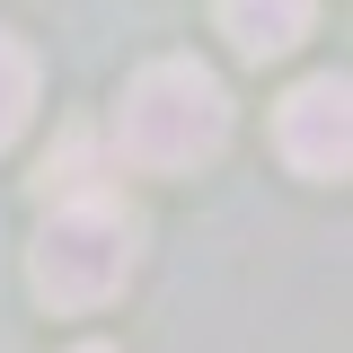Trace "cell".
<instances>
[{
	"mask_svg": "<svg viewBox=\"0 0 353 353\" xmlns=\"http://www.w3.org/2000/svg\"><path fill=\"white\" fill-rule=\"evenodd\" d=\"M71 353H115V345H71Z\"/></svg>",
	"mask_w": 353,
	"mask_h": 353,
	"instance_id": "7",
	"label": "cell"
},
{
	"mask_svg": "<svg viewBox=\"0 0 353 353\" xmlns=\"http://www.w3.org/2000/svg\"><path fill=\"white\" fill-rule=\"evenodd\" d=\"M274 141H283V159H292L301 176L336 185L345 159H353V88L336 80V71L301 80L292 97H283V115H274Z\"/></svg>",
	"mask_w": 353,
	"mask_h": 353,
	"instance_id": "3",
	"label": "cell"
},
{
	"mask_svg": "<svg viewBox=\"0 0 353 353\" xmlns=\"http://www.w3.org/2000/svg\"><path fill=\"white\" fill-rule=\"evenodd\" d=\"M132 256H141V221L97 185V194H62L53 203V221L27 248V283L53 309H97L132 283Z\"/></svg>",
	"mask_w": 353,
	"mask_h": 353,
	"instance_id": "2",
	"label": "cell"
},
{
	"mask_svg": "<svg viewBox=\"0 0 353 353\" xmlns=\"http://www.w3.org/2000/svg\"><path fill=\"white\" fill-rule=\"evenodd\" d=\"M309 18H318V0H221V36L239 44L248 62L292 53V44L309 36Z\"/></svg>",
	"mask_w": 353,
	"mask_h": 353,
	"instance_id": "4",
	"label": "cell"
},
{
	"mask_svg": "<svg viewBox=\"0 0 353 353\" xmlns=\"http://www.w3.org/2000/svg\"><path fill=\"white\" fill-rule=\"evenodd\" d=\"M115 141H124L132 168H159V176L203 168L230 141V88L203 62H150L115 106Z\"/></svg>",
	"mask_w": 353,
	"mask_h": 353,
	"instance_id": "1",
	"label": "cell"
},
{
	"mask_svg": "<svg viewBox=\"0 0 353 353\" xmlns=\"http://www.w3.org/2000/svg\"><path fill=\"white\" fill-rule=\"evenodd\" d=\"M27 115H36V53L18 36H0V150L27 132Z\"/></svg>",
	"mask_w": 353,
	"mask_h": 353,
	"instance_id": "5",
	"label": "cell"
},
{
	"mask_svg": "<svg viewBox=\"0 0 353 353\" xmlns=\"http://www.w3.org/2000/svg\"><path fill=\"white\" fill-rule=\"evenodd\" d=\"M44 203H53V194H97V141H88V132H62V150H53V159H44Z\"/></svg>",
	"mask_w": 353,
	"mask_h": 353,
	"instance_id": "6",
	"label": "cell"
}]
</instances>
